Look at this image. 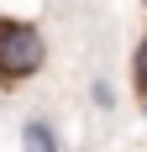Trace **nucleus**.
<instances>
[{"label": "nucleus", "instance_id": "obj_1", "mask_svg": "<svg viewBox=\"0 0 147 152\" xmlns=\"http://www.w3.org/2000/svg\"><path fill=\"white\" fill-rule=\"evenodd\" d=\"M42 63H47L42 31L32 26V21L0 16V84H5V89H11V84H26V79L42 74Z\"/></svg>", "mask_w": 147, "mask_h": 152}, {"label": "nucleus", "instance_id": "obj_2", "mask_svg": "<svg viewBox=\"0 0 147 152\" xmlns=\"http://www.w3.org/2000/svg\"><path fill=\"white\" fill-rule=\"evenodd\" d=\"M21 152H63V142H58V131H53L47 115L21 121Z\"/></svg>", "mask_w": 147, "mask_h": 152}, {"label": "nucleus", "instance_id": "obj_3", "mask_svg": "<svg viewBox=\"0 0 147 152\" xmlns=\"http://www.w3.org/2000/svg\"><path fill=\"white\" fill-rule=\"evenodd\" d=\"M132 89H137V100H147V37L132 53Z\"/></svg>", "mask_w": 147, "mask_h": 152}, {"label": "nucleus", "instance_id": "obj_4", "mask_svg": "<svg viewBox=\"0 0 147 152\" xmlns=\"http://www.w3.org/2000/svg\"><path fill=\"white\" fill-rule=\"evenodd\" d=\"M89 100H95V105H116V94H110V84H105V79H95V84H89Z\"/></svg>", "mask_w": 147, "mask_h": 152}, {"label": "nucleus", "instance_id": "obj_5", "mask_svg": "<svg viewBox=\"0 0 147 152\" xmlns=\"http://www.w3.org/2000/svg\"><path fill=\"white\" fill-rule=\"evenodd\" d=\"M142 115H147V100H142Z\"/></svg>", "mask_w": 147, "mask_h": 152}, {"label": "nucleus", "instance_id": "obj_6", "mask_svg": "<svg viewBox=\"0 0 147 152\" xmlns=\"http://www.w3.org/2000/svg\"><path fill=\"white\" fill-rule=\"evenodd\" d=\"M142 5H147V0H142Z\"/></svg>", "mask_w": 147, "mask_h": 152}]
</instances>
